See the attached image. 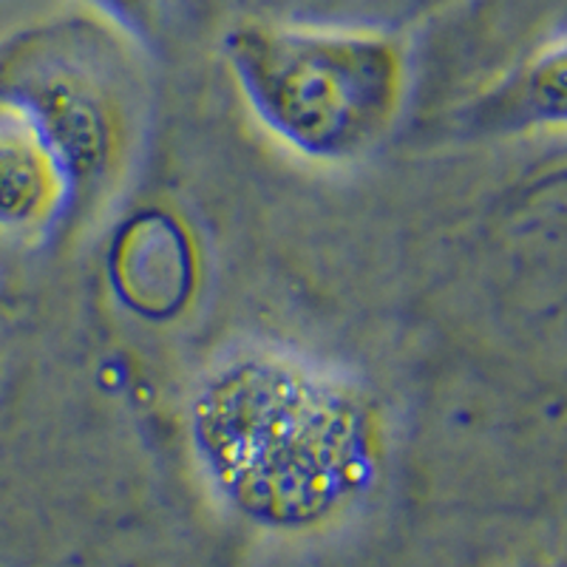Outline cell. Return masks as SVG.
Segmentation results:
<instances>
[{"label": "cell", "mask_w": 567, "mask_h": 567, "mask_svg": "<svg viewBox=\"0 0 567 567\" xmlns=\"http://www.w3.org/2000/svg\"><path fill=\"white\" fill-rule=\"evenodd\" d=\"M196 457L236 508L312 525L369 488L381 417L349 374L276 341L221 352L187 403Z\"/></svg>", "instance_id": "6da1fadb"}, {"label": "cell", "mask_w": 567, "mask_h": 567, "mask_svg": "<svg viewBox=\"0 0 567 567\" xmlns=\"http://www.w3.org/2000/svg\"><path fill=\"white\" fill-rule=\"evenodd\" d=\"M219 49L261 128L318 165L372 154L403 109L412 71L398 29L272 14L233 20Z\"/></svg>", "instance_id": "7a4b0ae2"}, {"label": "cell", "mask_w": 567, "mask_h": 567, "mask_svg": "<svg viewBox=\"0 0 567 567\" xmlns=\"http://www.w3.org/2000/svg\"><path fill=\"white\" fill-rule=\"evenodd\" d=\"M0 91L52 134L85 202L105 196L131 145L134 71L103 20L65 14L0 40Z\"/></svg>", "instance_id": "3957f363"}, {"label": "cell", "mask_w": 567, "mask_h": 567, "mask_svg": "<svg viewBox=\"0 0 567 567\" xmlns=\"http://www.w3.org/2000/svg\"><path fill=\"white\" fill-rule=\"evenodd\" d=\"M83 205L78 176L52 134L0 91V247L43 245Z\"/></svg>", "instance_id": "277c9868"}, {"label": "cell", "mask_w": 567, "mask_h": 567, "mask_svg": "<svg viewBox=\"0 0 567 567\" xmlns=\"http://www.w3.org/2000/svg\"><path fill=\"white\" fill-rule=\"evenodd\" d=\"M114 284L125 303L145 316H171L190 292L194 256L174 221L142 216L114 252Z\"/></svg>", "instance_id": "5b68a950"}, {"label": "cell", "mask_w": 567, "mask_h": 567, "mask_svg": "<svg viewBox=\"0 0 567 567\" xmlns=\"http://www.w3.org/2000/svg\"><path fill=\"white\" fill-rule=\"evenodd\" d=\"M514 94L542 123L567 125V12L536 34L514 74Z\"/></svg>", "instance_id": "8992f818"}, {"label": "cell", "mask_w": 567, "mask_h": 567, "mask_svg": "<svg viewBox=\"0 0 567 567\" xmlns=\"http://www.w3.org/2000/svg\"><path fill=\"white\" fill-rule=\"evenodd\" d=\"M111 23L140 40H159L207 18L216 0H91Z\"/></svg>", "instance_id": "52a82bcc"}, {"label": "cell", "mask_w": 567, "mask_h": 567, "mask_svg": "<svg viewBox=\"0 0 567 567\" xmlns=\"http://www.w3.org/2000/svg\"><path fill=\"white\" fill-rule=\"evenodd\" d=\"M307 3H329V0H307Z\"/></svg>", "instance_id": "ba28073f"}]
</instances>
